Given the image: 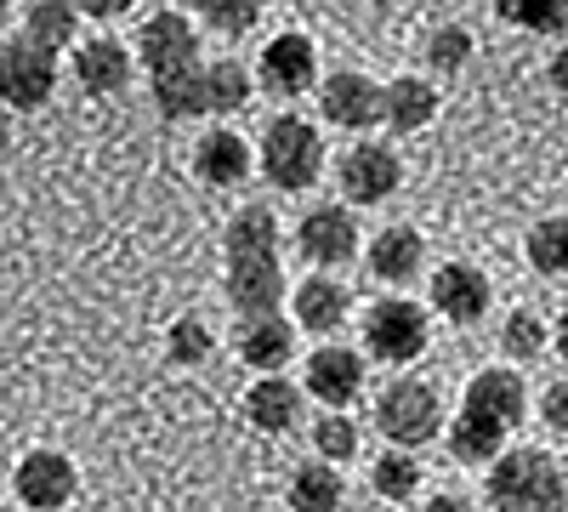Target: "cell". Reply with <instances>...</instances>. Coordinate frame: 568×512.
Listing matches in <instances>:
<instances>
[{"mask_svg": "<svg viewBox=\"0 0 568 512\" xmlns=\"http://www.w3.org/2000/svg\"><path fill=\"white\" fill-rule=\"evenodd\" d=\"M546 342H551V331H546V319H540L535 308H511V313H506V324H500V353H506L511 364L540 359Z\"/></svg>", "mask_w": 568, "mask_h": 512, "instance_id": "cell-30", "label": "cell"}, {"mask_svg": "<svg viewBox=\"0 0 568 512\" xmlns=\"http://www.w3.org/2000/svg\"><path fill=\"white\" fill-rule=\"evenodd\" d=\"M438 120V86L420 74H398L382 86V126L393 131H420Z\"/></svg>", "mask_w": 568, "mask_h": 512, "instance_id": "cell-22", "label": "cell"}, {"mask_svg": "<svg viewBox=\"0 0 568 512\" xmlns=\"http://www.w3.org/2000/svg\"><path fill=\"white\" fill-rule=\"evenodd\" d=\"M369 422L393 450H426L444 433V393L426 377H393L369 404Z\"/></svg>", "mask_w": 568, "mask_h": 512, "instance_id": "cell-4", "label": "cell"}, {"mask_svg": "<svg viewBox=\"0 0 568 512\" xmlns=\"http://www.w3.org/2000/svg\"><path fill=\"white\" fill-rule=\"evenodd\" d=\"M364 268H369L375 285H393V291L415 285V279L426 273V240H420V228H409V222L382 228V234L369 240V251H364Z\"/></svg>", "mask_w": 568, "mask_h": 512, "instance_id": "cell-18", "label": "cell"}, {"mask_svg": "<svg viewBox=\"0 0 568 512\" xmlns=\"http://www.w3.org/2000/svg\"><path fill=\"white\" fill-rule=\"evenodd\" d=\"M12 495L29 512H63V506H74V495H80L74 455H63V450H29L12 468Z\"/></svg>", "mask_w": 568, "mask_h": 512, "instance_id": "cell-10", "label": "cell"}, {"mask_svg": "<svg viewBox=\"0 0 568 512\" xmlns=\"http://www.w3.org/2000/svg\"><path fill=\"white\" fill-rule=\"evenodd\" d=\"M262 91H273V98H307V91L318 86V46L296 29H284L262 46V58H256V74H251Z\"/></svg>", "mask_w": 568, "mask_h": 512, "instance_id": "cell-11", "label": "cell"}, {"mask_svg": "<svg viewBox=\"0 0 568 512\" xmlns=\"http://www.w3.org/2000/svg\"><path fill=\"white\" fill-rule=\"evenodd\" d=\"M80 7V18H98V23H114V18H125L136 0H74Z\"/></svg>", "mask_w": 568, "mask_h": 512, "instance_id": "cell-36", "label": "cell"}, {"mask_svg": "<svg viewBox=\"0 0 568 512\" xmlns=\"http://www.w3.org/2000/svg\"><path fill=\"white\" fill-rule=\"evenodd\" d=\"M142 69H149V91H154V109L165 120H194L205 114V58H200V34L194 18L165 7L154 18H142Z\"/></svg>", "mask_w": 568, "mask_h": 512, "instance_id": "cell-2", "label": "cell"}, {"mask_svg": "<svg viewBox=\"0 0 568 512\" xmlns=\"http://www.w3.org/2000/svg\"><path fill=\"white\" fill-rule=\"evenodd\" d=\"M284 501H291V512H342L347 501V479L336 461H302V468L291 473V484H284Z\"/></svg>", "mask_w": 568, "mask_h": 512, "instance_id": "cell-23", "label": "cell"}, {"mask_svg": "<svg viewBox=\"0 0 568 512\" xmlns=\"http://www.w3.org/2000/svg\"><path fill=\"white\" fill-rule=\"evenodd\" d=\"M307 439H313V455L318 461H336V468H347V461L358 455V444H364V433H358V422H353L347 410H324Z\"/></svg>", "mask_w": 568, "mask_h": 512, "instance_id": "cell-28", "label": "cell"}, {"mask_svg": "<svg viewBox=\"0 0 568 512\" xmlns=\"http://www.w3.org/2000/svg\"><path fill=\"white\" fill-rule=\"evenodd\" d=\"M404 182V160L387 143H353L336 160V189L347 205H387Z\"/></svg>", "mask_w": 568, "mask_h": 512, "instance_id": "cell-9", "label": "cell"}, {"mask_svg": "<svg viewBox=\"0 0 568 512\" xmlns=\"http://www.w3.org/2000/svg\"><path fill=\"white\" fill-rule=\"evenodd\" d=\"M296 251L313 262V268H324V273H336V268H347L353 257H358V217H353V205H313L302 222H296Z\"/></svg>", "mask_w": 568, "mask_h": 512, "instance_id": "cell-14", "label": "cell"}, {"mask_svg": "<svg viewBox=\"0 0 568 512\" xmlns=\"http://www.w3.org/2000/svg\"><path fill=\"white\" fill-rule=\"evenodd\" d=\"M240 410H245V422H251L256 433H267V439H284V433H296V428H302L307 393H302V382H291V377H284V370H267V377H256V382L245 388Z\"/></svg>", "mask_w": 568, "mask_h": 512, "instance_id": "cell-16", "label": "cell"}, {"mask_svg": "<svg viewBox=\"0 0 568 512\" xmlns=\"http://www.w3.org/2000/svg\"><path fill=\"white\" fill-rule=\"evenodd\" d=\"M562 12H568L562 0H495V18L529 34H562Z\"/></svg>", "mask_w": 568, "mask_h": 512, "instance_id": "cell-33", "label": "cell"}, {"mask_svg": "<svg viewBox=\"0 0 568 512\" xmlns=\"http://www.w3.org/2000/svg\"><path fill=\"white\" fill-rule=\"evenodd\" d=\"M291 324L307 337H336L342 324H353V291L342 285L336 273H307L302 285L291 291Z\"/></svg>", "mask_w": 568, "mask_h": 512, "instance_id": "cell-17", "label": "cell"}, {"mask_svg": "<svg viewBox=\"0 0 568 512\" xmlns=\"http://www.w3.org/2000/svg\"><path fill=\"white\" fill-rule=\"evenodd\" d=\"M460 410L484 415V422H495L500 433H517L529 422V382H524V370H517V364H484L478 377L466 382Z\"/></svg>", "mask_w": 568, "mask_h": 512, "instance_id": "cell-12", "label": "cell"}, {"mask_svg": "<svg viewBox=\"0 0 568 512\" xmlns=\"http://www.w3.org/2000/svg\"><path fill=\"white\" fill-rule=\"evenodd\" d=\"M74 80L98 98H120L131 86V52L125 40L114 34H91V40H74Z\"/></svg>", "mask_w": 568, "mask_h": 512, "instance_id": "cell-20", "label": "cell"}, {"mask_svg": "<svg viewBox=\"0 0 568 512\" xmlns=\"http://www.w3.org/2000/svg\"><path fill=\"white\" fill-rule=\"evenodd\" d=\"M358 337H364V359L375 364H415L426 348H433V319H426L420 302L409 297H375L358 319Z\"/></svg>", "mask_w": 568, "mask_h": 512, "instance_id": "cell-6", "label": "cell"}, {"mask_svg": "<svg viewBox=\"0 0 568 512\" xmlns=\"http://www.w3.org/2000/svg\"><path fill=\"white\" fill-rule=\"evenodd\" d=\"M7 18H12V0H0V29H7Z\"/></svg>", "mask_w": 568, "mask_h": 512, "instance_id": "cell-38", "label": "cell"}, {"mask_svg": "<svg viewBox=\"0 0 568 512\" xmlns=\"http://www.w3.org/2000/svg\"><path fill=\"white\" fill-rule=\"evenodd\" d=\"M240 359L256 370V377H267V370H284L296 359V324L284 313H256L240 324Z\"/></svg>", "mask_w": 568, "mask_h": 512, "instance_id": "cell-21", "label": "cell"}, {"mask_svg": "<svg viewBox=\"0 0 568 512\" xmlns=\"http://www.w3.org/2000/svg\"><path fill=\"white\" fill-rule=\"evenodd\" d=\"M444 444H449L455 468H489V461L511 444V433H500L495 422H484V415H471V410H455V422L444 428Z\"/></svg>", "mask_w": 568, "mask_h": 512, "instance_id": "cell-24", "label": "cell"}, {"mask_svg": "<svg viewBox=\"0 0 568 512\" xmlns=\"http://www.w3.org/2000/svg\"><path fill=\"white\" fill-rule=\"evenodd\" d=\"M420 512H478L466 495H455V490H438V495H426L420 501Z\"/></svg>", "mask_w": 568, "mask_h": 512, "instance_id": "cell-37", "label": "cell"}, {"mask_svg": "<svg viewBox=\"0 0 568 512\" xmlns=\"http://www.w3.org/2000/svg\"><path fill=\"white\" fill-rule=\"evenodd\" d=\"M466 58H471V34H466L460 23H444V29L433 34V46H426V63H433L438 74L466 69Z\"/></svg>", "mask_w": 568, "mask_h": 512, "instance_id": "cell-34", "label": "cell"}, {"mask_svg": "<svg viewBox=\"0 0 568 512\" xmlns=\"http://www.w3.org/2000/svg\"><path fill=\"white\" fill-rule=\"evenodd\" d=\"M540 422H546V433L562 439V428H568V388H562V377L540 393Z\"/></svg>", "mask_w": 568, "mask_h": 512, "instance_id": "cell-35", "label": "cell"}, {"mask_svg": "<svg viewBox=\"0 0 568 512\" xmlns=\"http://www.w3.org/2000/svg\"><path fill=\"white\" fill-rule=\"evenodd\" d=\"M58 91V58L40 52L34 40H0V103L7 109H45V98Z\"/></svg>", "mask_w": 568, "mask_h": 512, "instance_id": "cell-8", "label": "cell"}, {"mask_svg": "<svg viewBox=\"0 0 568 512\" xmlns=\"http://www.w3.org/2000/svg\"><path fill=\"white\" fill-rule=\"evenodd\" d=\"M364 388H369V359L336 337H324L302 364V393L324 410H353L364 399Z\"/></svg>", "mask_w": 568, "mask_h": 512, "instance_id": "cell-7", "label": "cell"}, {"mask_svg": "<svg viewBox=\"0 0 568 512\" xmlns=\"http://www.w3.org/2000/svg\"><path fill=\"white\" fill-rule=\"evenodd\" d=\"M176 12H194L222 40H245L262 23V0H176Z\"/></svg>", "mask_w": 568, "mask_h": 512, "instance_id": "cell-27", "label": "cell"}, {"mask_svg": "<svg viewBox=\"0 0 568 512\" xmlns=\"http://www.w3.org/2000/svg\"><path fill=\"white\" fill-rule=\"evenodd\" d=\"M23 40H34L40 52H63L80 40V7L74 0H29L23 7Z\"/></svg>", "mask_w": 568, "mask_h": 512, "instance_id": "cell-25", "label": "cell"}, {"mask_svg": "<svg viewBox=\"0 0 568 512\" xmlns=\"http://www.w3.org/2000/svg\"><path fill=\"white\" fill-rule=\"evenodd\" d=\"M369 484H375V495H382V501H415L420 495V455H409V450L375 455Z\"/></svg>", "mask_w": 568, "mask_h": 512, "instance_id": "cell-29", "label": "cell"}, {"mask_svg": "<svg viewBox=\"0 0 568 512\" xmlns=\"http://www.w3.org/2000/svg\"><path fill=\"white\" fill-rule=\"evenodd\" d=\"M313 91H318V114H324L329 126H342V131L382 126V86H375L369 74H358V69H329Z\"/></svg>", "mask_w": 568, "mask_h": 512, "instance_id": "cell-15", "label": "cell"}, {"mask_svg": "<svg viewBox=\"0 0 568 512\" xmlns=\"http://www.w3.org/2000/svg\"><path fill=\"white\" fill-rule=\"evenodd\" d=\"M211 353H216V337H211V324L205 319H194V313H182V319H171V331H165V359L171 364H211Z\"/></svg>", "mask_w": 568, "mask_h": 512, "instance_id": "cell-32", "label": "cell"}, {"mask_svg": "<svg viewBox=\"0 0 568 512\" xmlns=\"http://www.w3.org/2000/svg\"><path fill=\"white\" fill-rule=\"evenodd\" d=\"M529 268L540 279H562V268H568V222L562 217H540L529 228Z\"/></svg>", "mask_w": 568, "mask_h": 512, "instance_id": "cell-31", "label": "cell"}, {"mask_svg": "<svg viewBox=\"0 0 568 512\" xmlns=\"http://www.w3.org/2000/svg\"><path fill=\"white\" fill-rule=\"evenodd\" d=\"M251 98H256V80L240 58L205 63V114H240Z\"/></svg>", "mask_w": 568, "mask_h": 512, "instance_id": "cell-26", "label": "cell"}, {"mask_svg": "<svg viewBox=\"0 0 568 512\" xmlns=\"http://www.w3.org/2000/svg\"><path fill=\"white\" fill-rule=\"evenodd\" d=\"M426 302H433V313L449 319V324H478V319H489V308H495V285H489L484 268L444 262V268L426 273Z\"/></svg>", "mask_w": 568, "mask_h": 512, "instance_id": "cell-13", "label": "cell"}, {"mask_svg": "<svg viewBox=\"0 0 568 512\" xmlns=\"http://www.w3.org/2000/svg\"><path fill=\"white\" fill-rule=\"evenodd\" d=\"M222 297L240 319L284 308V257H278V217L267 205H245L222 234Z\"/></svg>", "mask_w": 568, "mask_h": 512, "instance_id": "cell-1", "label": "cell"}, {"mask_svg": "<svg viewBox=\"0 0 568 512\" xmlns=\"http://www.w3.org/2000/svg\"><path fill=\"white\" fill-rule=\"evenodd\" d=\"M256 165L273 189L284 194H307L313 182L324 177V137L313 120L302 114H273L267 131H262V149H256Z\"/></svg>", "mask_w": 568, "mask_h": 512, "instance_id": "cell-5", "label": "cell"}, {"mask_svg": "<svg viewBox=\"0 0 568 512\" xmlns=\"http://www.w3.org/2000/svg\"><path fill=\"white\" fill-rule=\"evenodd\" d=\"M251 165H256L251 143L227 126H211L194 143V177L205 182V189H240V182L251 177Z\"/></svg>", "mask_w": 568, "mask_h": 512, "instance_id": "cell-19", "label": "cell"}, {"mask_svg": "<svg viewBox=\"0 0 568 512\" xmlns=\"http://www.w3.org/2000/svg\"><path fill=\"white\" fill-rule=\"evenodd\" d=\"M484 501L489 512H562V455H551L546 444H506L484 473Z\"/></svg>", "mask_w": 568, "mask_h": 512, "instance_id": "cell-3", "label": "cell"}]
</instances>
